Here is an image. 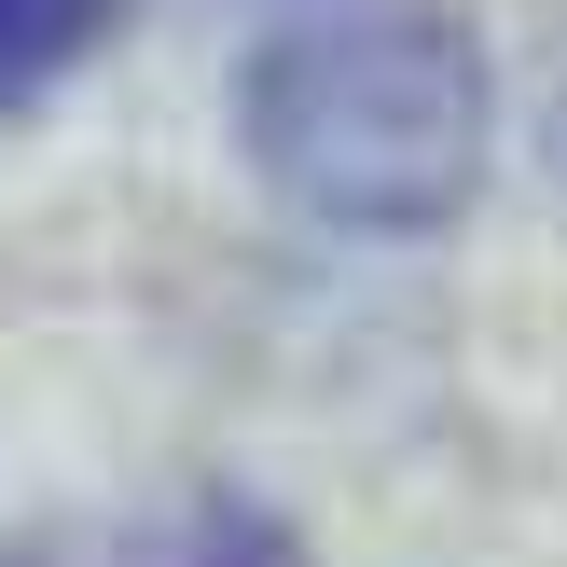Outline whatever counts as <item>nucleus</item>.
Listing matches in <instances>:
<instances>
[{"label": "nucleus", "mask_w": 567, "mask_h": 567, "mask_svg": "<svg viewBox=\"0 0 567 567\" xmlns=\"http://www.w3.org/2000/svg\"><path fill=\"white\" fill-rule=\"evenodd\" d=\"M111 28V0H0V97H28V83H55L83 42Z\"/></svg>", "instance_id": "7ed1b4c3"}, {"label": "nucleus", "mask_w": 567, "mask_h": 567, "mask_svg": "<svg viewBox=\"0 0 567 567\" xmlns=\"http://www.w3.org/2000/svg\"><path fill=\"white\" fill-rule=\"evenodd\" d=\"M236 138L291 208L347 221V236H430L485 181L498 83L443 0H319L249 42Z\"/></svg>", "instance_id": "f257e3e1"}, {"label": "nucleus", "mask_w": 567, "mask_h": 567, "mask_svg": "<svg viewBox=\"0 0 567 567\" xmlns=\"http://www.w3.org/2000/svg\"><path fill=\"white\" fill-rule=\"evenodd\" d=\"M153 567H305V554H291V526H277L264 498H194Z\"/></svg>", "instance_id": "f03ea898"}]
</instances>
